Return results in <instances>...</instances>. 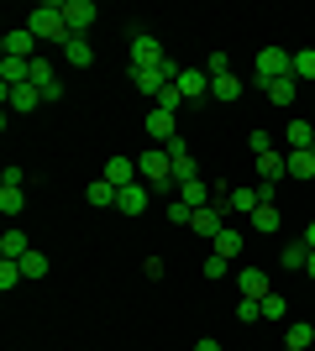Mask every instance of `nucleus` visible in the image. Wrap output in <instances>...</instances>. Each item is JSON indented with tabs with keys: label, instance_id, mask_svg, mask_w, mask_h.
<instances>
[{
	"label": "nucleus",
	"instance_id": "nucleus-2",
	"mask_svg": "<svg viewBox=\"0 0 315 351\" xmlns=\"http://www.w3.org/2000/svg\"><path fill=\"white\" fill-rule=\"evenodd\" d=\"M137 173L148 178L152 189H174V158H168V147H148L137 158Z\"/></svg>",
	"mask_w": 315,
	"mask_h": 351
},
{
	"label": "nucleus",
	"instance_id": "nucleus-6",
	"mask_svg": "<svg viewBox=\"0 0 315 351\" xmlns=\"http://www.w3.org/2000/svg\"><path fill=\"white\" fill-rule=\"evenodd\" d=\"M253 158H257V184H279V178H289V152L263 147V152H253Z\"/></svg>",
	"mask_w": 315,
	"mask_h": 351
},
{
	"label": "nucleus",
	"instance_id": "nucleus-31",
	"mask_svg": "<svg viewBox=\"0 0 315 351\" xmlns=\"http://www.w3.org/2000/svg\"><path fill=\"white\" fill-rule=\"evenodd\" d=\"M279 263H284V267H294V273H305V263H310V247H305V241H289Z\"/></svg>",
	"mask_w": 315,
	"mask_h": 351
},
{
	"label": "nucleus",
	"instance_id": "nucleus-26",
	"mask_svg": "<svg viewBox=\"0 0 315 351\" xmlns=\"http://www.w3.org/2000/svg\"><path fill=\"white\" fill-rule=\"evenodd\" d=\"M289 147H294V152H310V142H315V126L310 121H289Z\"/></svg>",
	"mask_w": 315,
	"mask_h": 351
},
{
	"label": "nucleus",
	"instance_id": "nucleus-11",
	"mask_svg": "<svg viewBox=\"0 0 315 351\" xmlns=\"http://www.w3.org/2000/svg\"><path fill=\"white\" fill-rule=\"evenodd\" d=\"M210 247H215V257H226V263H237V257H242V247H247V236H242L237 226H221Z\"/></svg>",
	"mask_w": 315,
	"mask_h": 351
},
{
	"label": "nucleus",
	"instance_id": "nucleus-8",
	"mask_svg": "<svg viewBox=\"0 0 315 351\" xmlns=\"http://www.w3.org/2000/svg\"><path fill=\"white\" fill-rule=\"evenodd\" d=\"M142 126H148L152 142H174V136H179V121H174V110H163V105H152Z\"/></svg>",
	"mask_w": 315,
	"mask_h": 351
},
{
	"label": "nucleus",
	"instance_id": "nucleus-23",
	"mask_svg": "<svg viewBox=\"0 0 315 351\" xmlns=\"http://www.w3.org/2000/svg\"><path fill=\"white\" fill-rule=\"evenodd\" d=\"M221 226H226V215H221V210H195V220H189V231H200V236H210V241H215V231H221Z\"/></svg>",
	"mask_w": 315,
	"mask_h": 351
},
{
	"label": "nucleus",
	"instance_id": "nucleus-10",
	"mask_svg": "<svg viewBox=\"0 0 315 351\" xmlns=\"http://www.w3.org/2000/svg\"><path fill=\"white\" fill-rule=\"evenodd\" d=\"M105 184H116V189H126V184H137V158H121V152H116V158H105Z\"/></svg>",
	"mask_w": 315,
	"mask_h": 351
},
{
	"label": "nucleus",
	"instance_id": "nucleus-29",
	"mask_svg": "<svg viewBox=\"0 0 315 351\" xmlns=\"http://www.w3.org/2000/svg\"><path fill=\"white\" fill-rule=\"evenodd\" d=\"M27 69H32V63H21V58H0V79H5V89L27 84Z\"/></svg>",
	"mask_w": 315,
	"mask_h": 351
},
{
	"label": "nucleus",
	"instance_id": "nucleus-39",
	"mask_svg": "<svg viewBox=\"0 0 315 351\" xmlns=\"http://www.w3.org/2000/svg\"><path fill=\"white\" fill-rule=\"evenodd\" d=\"M158 105H163V110H179V105H184V95H179V84H168V89H163V95H158Z\"/></svg>",
	"mask_w": 315,
	"mask_h": 351
},
{
	"label": "nucleus",
	"instance_id": "nucleus-5",
	"mask_svg": "<svg viewBox=\"0 0 315 351\" xmlns=\"http://www.w3.org/2000/svg\"><path fill=\"white\" fill-rule=\"evenodd\" d=\"M132 69H163V43L152 32H137L132 37Z\"/></svg>",
	"mask_w": 315,
	"mask_h": 351
},
{
	"label": "nucleus",
	"instance_id": "nucleus-35",
	"mask_svg": "<svg viewBox=\"0 0 315 351\" xmlns=\"http://www.w3.org/2000/svg\"><path fill=\"white\" fill-rule=\"evenodd\" d=\"M21 278H27V273H21V263H0V289H5V293H11Z\"/></svg>",
	"mask_w": 315,
	"mask_h": 351
},
{
	"label": "nucleus",
	"instance_id": "nucleus-25",
	"mask_svg": "<svg viewBox=\"0 0 315 351\" xmlns=\"http://www.w3.org/2000/svg\"><path fill=\"white\" fill-rule=\"evenodd\" d=\"M84 199H90L95 210H116V184H105V178H95L90 189H84Z\"/></svg>",
	"mask_w": 315,
	"mask_h": 351
},
{
	"label": "nucleus",
	"instance_id": "nucleus-21",
	"mask_svg": "<svg viewBox=\"0 0 315 351\" xmlns=\"http://www.w3.org/2000/svg\"><path fill=\"white\" fill-rule=\"evenodd\" d=\"M63 58L74 63V69H90V63H95V47H90V37H69V43H63Z\"/></svg>",
	"mask_w": 315,
	"mask_h": 351
},
{
	"label": "nucleus",
	"instance_id": "nucleus-41",
	"mask_svg": "<svg viewBox=\"0 0 315 351\" xmlns=\"http://www.w3.org/2000/svg\"><path fill=\"white\" fill-rule=\"evenodd\" d=\"M195 351H221V341H215V336H200V341H195Z\"/></svg>",
	"mask_w": 315,
	"mask_h": 351
},
{
	"label": "nucleus",
	"instance_id": "nucleus-15",
	"mask_svg": "<svg viewBox=\"0 0 315 351\" xmlns=\"http://www.w3.org/2000/svg\"><path fill=\"white\" fill-rule=\"evenodd\" d=\"M116 210H121V215H142V210H148V189H142V184L116 189Z\"/></svg>",
	"mask_w": 315,
	"mask_h": 351
},
{
	"label": "nucleus",
	"instance_id": "nucleus-38",
	"mask_svg": "<svg viewBox=\"0 0 315 351\" xmlns=\"http://www.w3.org/2000/svg\"><path fill=\"white\" fill-rule=\"evenodd\" d=\"M168 220H174V226H189V220H195V210L184 205V199H174V205H168Z\"/></svg>",
	"mask_w": 315,
	"mask_h": 351
},
{
	"label": "nucleus",
	"instance_id": "nucleus-24",
	"mask_svg": "<svg viewBox=\"0 0 315 351\" xmlns=\"http://www.w3.org/2000/svg\"><path fill=\"white\" fill-rule=\"evenodd\" d=\"M27 210V194H21V184H0V215H21Z\"/></svg>",
	"mask_w": 315,
	"mask_h": 351
},
{
	"label": "nucleus",
	"instance_id": "nucleus-32",
	"mask_svg": "<svg viewBox=\"0 0 315 351\" xmlns=\"http://www.w3.org/2000/svg\"><path fill=\"white\" fill-rule=\"evenodd\" d=\"M289 178H315V152H289Z\"/></svg>",
	"mask_w": 315,
	"mask_h": 351
},
{
	"label": "nucleus",
	"instance_id": "nucleus-13",
	"mask_svg": "<svg viewBox=\"0 0 315 351\" xmlns=\"http://www.w3.org/2000/svg\"><path fill=\"white\" fill-rule=\"evenodd\" d=\"M5 105L27 116V110H37V105H43V89H37V84H16V89H5Z\"/></svg>",
	"mask_w": 315,
	"mask_h": 351
},
{
	"label": "nucleus",
	"instance_id": "nucleus-1",
	"mask_svg": "<svg viewBox=\"0 0 315 351\" xmlns=\"http://www.w3.org/2000/svg\"><path fill=\"white\" fill-rule=\"evenodd\" d=\"M27 32L37 37V43H69V21H63V0H53V5H32L27 16Z\"/></svg>",
	"mask_w": 315,
	"mask_h": 351
},
{
	"label": "nucleus",
	"instance_id": "nucleus-12",
	"mask_svg": "<svg viewBox=\"0 0 315 351\" xmlns=\"http://www.w3.org/2000/svg\"><path fill=\"white\" fill-rule=\"evenodd\" d=\"M179 95H184V100H205V95H210V73L205 69H184L179 73Z\"/></svg>",
	"mask_w": 315,
	"mask_h": 351
},
{
	"label": "nucleus",
	"instance_id": "nucleus-42",
	"mask_svg": "<svg viewBox=\"0 0 315 351\" xmlns=\"http://www.w3.org/2000/svg\"><path fill=\"white\" fill-rule=\"evenodd\" d=\"M305 247L315 252V220H310V226H305Z\"/></svg>",
	"mask_w": 315,
	"mask_h": 351
},
{
	"label": "nucleus",
	"instance_id": "nucleus-44",
	"mask_svg": "<svg viewBox=\"0 0 315 351\" xmlns=\"http://www.w3.org/2000/svg\"><path fill=\"white\" fill-rule=\"evenodd\" d=\"M310 152H315V142H310Z\"/></svg>",
	"mask_w": 315,
	"mask_h": 351
},
{
	"label": "nucleus",
	"instance_id": "nucleus-16",
	"mask_svg": "<svg viewBox=\"0 0 315 351\" xmlns=\"http://www.w3.org/2000/svg\"><path fill=\"white\" fill-rule=\"evenodd\" d=\"M27 252H32V241H27L21 231H16V226H11L5 236H0V263H21Z\"/></svg>",
	"mask_w": 315,
	"mask_h": 351
},
{
	"label": "nucleus",
	"instance_id": "nucleus-22",
	"mask_svg": "<svg viewBox=\"0 0 315 351\" xmlns=\"http://www.w3.org/2000/svg\"><path fill=\"white\" fill-rule=\"evenodd\" d=\"M263 205V194H257V184H247V189H231V215H247L253 220V210Z\"/></svg>",
	"mask_w": 315,
	"mask_h": 351
},
{
	"label": "nucleus",
	"instance_id": "nucleus-28",
	"mask_svg": "<svg viewBox=\"0 0 315 351\" xmlns=\"http://www.w3.org/2000/svg\"><path fill=\"white\" fill-rule=\"evenodd\" d=\"M21 273H27V278H47V273H53V263H47V252H37V247H32L27 257H21Z\"/></svg>",
	"mask_w": 315,
	"mask_h": 351
},
{
	"label": "nucleus",
	"instance_id": "nucleus-27",
	"mask_svg": "<svg viewBox=\"0 0 315 351\" xmlns=\"http://www.w3.org/2000/svg\"><path fill=\"white\" fill-rule=\"evenodd\" d=\"M289 73H294L300 84H315V47H305V53H294V63H289Z\"/></svg>",
	"mask_w": 315,
	"mask_h": 351
},
{
	"label": "nucleus",
	"instance_id": "nucleus-40",
	"mask_svg": "<svg viewBox=\"0 0 315 351\" xmlns=\"http://www.w3.org/2000/svg\"><path fill=\"white\" fill-rule=\"evenodd\" d=\"M205 73H210V79H215V73H231V58H226V53H210Z\"/></svg>",
	"mask_w": 315,
	"mask_h": 351
},
{
	"label": "nucleus",
	"instance_id": "nucleus-36",
	"mask_svg": "<svg viewBox=\"0 0 315 351\" xmlns=\"http://www.w3.org/2000/svg\"><path fill=\"white\" fill-rule=\"evenodd\" d=\"M237 320H263V304H257V299H237Z\"/></svg>",
	"mask_w": 315,
	"mask_h": 351
},
{
	"label": "nucleus",
	"instance_id": "nucleus-7",
	"mask_svg": "<svg viewBox=\"0 0 315 351\" xmlns=\"http://www.w3.org/2000/svg\"><path fill=\"white\" fill-rule=\"evenodd\" d=\"M0 53H5V58H21V63H32V53H37V37H32L27 27H11L5 37H0Z\"/></svg>",
	"mask_w": 315,
	"mask_h": 351
},
{
	"label": "nucleus",
	"instance_id": "nucleus-30",
	"mask_svg": "<svg viewBox=\"0 0 315 351\" xmlns=\"http://www.w3.org/2000/svg\"><path fill=\"white\" fill-rule=\"evenodd\" d=\"M253 231H263V236L279 231V205H257L253 210Z\"/></svg>",
	"mask_w": 315,
	"mask_h": 351
},
{
	"label": "nucleus",
	"instance_id": "nucleus-3",
	"mask_svg": "<svg viewBox=\"0 0 315 351\" xmlns=\"http://www.w3.org/2000/svg\"><path fill=\"white\" fill-rule=\"evenodd\" d=\"M289 63H294V53H284V47H263V53L253 58L257 84H268V79H284V73H289Z\"/></svg>",
	"mask_w": 315,
	"mask_h": 351
},
{
	"label": "nucleus",
	"instance_id": "nucleus-33",
	"mask_svg": "<svg viewBox=\"0 0 315 351\" xmlns=\"http://www.w3.org/2000/svg\"><path fill=\"white\" fill-rule=\"evenodd\" d=\"M289 315V299L284 293H268V299H263V320H284Z\"/></svg>",
	"mask_w": 315,
	"mask_h": 351
},
{
	"label": "nucleus",
	"instance_id": "nucleus-18",
	"mask_svg": "<svg viewBox=\"0 0 315 351\" xmlns=\"http://www.w3.org/2000/svg\"><path fill=\"white\" fill-rule=\"evenodd\" d=\"M210 194H215V189H210L205 178H189V184H179V199H184L189 210H205V205H210Z\"/></svg>",
	"mask_w": 315,
	"mask_h": 351
},
{
	"label": "nucleus",
	"instance_id": "nucleus-9",
	"mask_svg": "<svg viewBox=\"0 0 315 351\" xmlns=\"http://www.w3.org/2000/svg\"><path fill=\"white\" fill-rule=\"evenodd\" d=\"M237 289H242V299H257V304H263V299L273 293V283H268L263 267H242V273H237Z\"/></svg>",
	"mask_w": 315,
	"mask_h": 351
},
{
	"label": "nucleus",
	"instance_id": "nucleus-4",
	"mask_svg": "<svg viewBox=\"0 0 315 351\" xmlns=\"http://www.w3.org/2000/svg\"><path fill=\"white\" fill-rule=\"evenodd\" d=\"M95 0H63V21H69V37H90L95 27Z\"/></svg>",
	"mask_w": 315,
	"mask_h": 351
},
{
	"label": "nucleus",
	"instance_id": "nucleus-14",
	"mask_svg": "<svg viewBox=\"0 0 315 351\" xmlns=\"http://www.w3.org/2000/svg\"><path fill=\"white\" fill-rule=\"evenodd\" d=\"M132 79H137V95H148V100H158V95L168 89L163 69H132Z\"/></svg>",
	"mask_w": 315,
	"mask_h": 351
},
{
	"label": "nucleus",
	"instance_id": "nucleus-17",
	"mask_svg": "<svg viewBox=\"0 0 315 351\" xmlns=\"http://www.w3.org/2000/svg\"><path fill=\"white\" fill-rule=\"evenodd\" d=\"M263 95H268L273 105H289L294 95H300V79H294V73H284V79H268V84H263Z\"/></svg>",
	"mask_w": 315,
	"mask_h": 351
},
{
	"label": "nucleus",
	"instance_id": "nucleus-19",
	"mask_svg": "<svg viewBox=\"0 0 315 351\" xmlns=\"http://www.w3.org/2000/svg\"><path fill=\"white\" fill-rule=\"evenodd\" d=\"M210 100H242V79L237 73H215V79H210Z\"/></svg>",
	"mask_w": 315,
	"mask_h": 351
},
{
	"label": "nucleus",
	"instance_id": "nucleus-34",
	"mask_svg": "<svg viewBox=\"0 0 315 351\" xmlns=\"http://www.w3.org/2000/svg\"><path fill=\"white\" fill-rule=\"evenodd\" d=\"M200 273H205L210 283H221L226 273H231V263H226V257H215V252H210V257H205V267H200Z\"/></svg>",
	"mask_w": 315,
	"mask_h": 351
},
{
	"label": "nucleus",
	"instance_id": "nucleus-43",
	"mask_svg": "<svg viewBox=\"0 0 315 351\" xmlns=\"http://www.w3.org/2000/svg\"><path fill=\"white\" fill-rule=\"evenodd\" d=\"M305 273H310V278H315V252H310V263H305Z\"/></svg>",
	"mask_w": 315,
	"mask_h": 351
},
{
	"label": "nucleus",
	"instance_id": "nucleus-37",
	"mask_svg": "<svg viewBox=\"0 0 315 351\" xmlns=\"http://www.w3.org/2000/svg\"><path fill=\"white\" fill-rule=\"evenodd\" d=\"M142 273H148V283H158V278H163V273H168V263H163V257H158V252H152L148 263H142Z\"/></svg>",
	"mask_w": 315,
	"mask_h": 351
},
{
	"label": "nucleus",
	"instance_id": "nucleus-20",
	"mask_svg": "<svg viewBox=\"0 0 315 351\" xmlns=\"http://www.w3.org/2000/svg\"><path fill=\"white\" fill-rule=\"evenodd\" d=\"M315 346V325H305V320H294L284 330V351H310Z\"/></svg>",
	"mask_w": 315,
	"mask_h": 351
}]
</instances>
